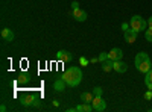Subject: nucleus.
<instances>
[{
  "label": "nucleus",
  "instance_id": "7ed1b4c3",
  "mask_svg": "<svg viewBox=\"0 0 152 112\" xmlns=\"http://www.w3.org/2000/svg\"><path fill=\"white\" fill-rule=\"evenodd\" d=\"M129 26L135 32H143L148 29V20H145L142 15H134V17H131Z\"/></svg>",
  "mask_w": 152,
  "mask_h": 112
},
{
  "label": "nucleus",
  "instance_id": "2eb2a0df",
  "mask_svg": "<svg viewBox=\"0 0 152 112\" xmlns=\"http://www.w3.org/2000/svg\"><path fill=\"white\" fill-rule=\"evenodd\" d=\"M145 85L148 86V90H152V68L145 74Z\"/></svg>",
  "mask_w": 152,
  "mask_h": 112
},
{
  "label": "nucleus",
  "instance_id": "dca6fc26",
  "mask_svg": "<svg viewBox=\"0 0 152 112\" xmlns=\"http://www.w3.org/2000/svg\"><path fill=\"white\" fill-rule=\"evenodd\" d=\"M102 70H104L105 73H110V71L113 70V61H111V59H107V61L102 62Z\"/></svg>",
  "mask_w": 152,
  "mask_h": 112
},
{
  "label": "nucleus",
  "instance_id": "ddd939ff",
  "mask_svg": "<svg viewBox=\"0 0 152 112\" xmlns=\"http://www.w3.org/2000/svg\"><path fill=\"white\" fill-rule=\"evenodd\" d=\"M94 109H93V105L91 103H81V105H78L76 106V112H93Z\"/></svg>",
  "mask_w": 152,
  "mask_h": 112
},
{
  "label": "nucleus",
  "instance_id": "9b49d317",
  "mask_svg": "<svg viewBox=\"0 0 152 112\" xmlns=\"http://www.w3.org/2000/svg\"><path fill=\"white\" fill-rule=\"evenodd\" d=\"M67 86H69V85L66 83V80L62 79V77H59V79H56V80L53 82V90L58 91V92H64Z\"/></svg>",
  "mask_w": 152,
  "mask_h": 112
},
{
  "label": "nucleus",
  "instance_id": "393cba45",
  "mask_svg": "<svg viewBox=\"0 0 152 112\" xmlns=\"http://www.w3.org/2000/svg\"><path fill=\"white\" fill-rule=\"evenodd\" d=\"M96 62H99V58H91L90 59V64H96Z\"/></svg>",
  "mask_w": 152,
  "mask_h": 112
},
{
  "label": "nucleus",
  "instance_id": "a878e982",
  "mask_svg": "<svg viewBox=\"0 0 152 112\" xmlns=\"http://www.w3.org/2000/svg\"><path fill=\"white\" fill-rule=\"evenodd\" d=\"M148 27H152V15L148 18Z\"/></svg>",
  "mask_w": 152,
  "mask_h": 112
},
{
  "label": "nucleus",
  "instance_id": "39448f33",
  "mask_svg": "<svg viewBox=\"0 0 152 112\" xmlns=\"http://www.w3.org/2000/svg\"><path fill=\"white\" fill-rule=\"evenodd\" d=\"M70 15H72L76 21H81V23L87 20V12H85V11H82L81 8L75 9V11H70Z\"/></svg>",
  "mask_w": 152,
  "mask_h": 112
},
{
  "label": "nucleus",
  "instance_id": "bb28decb",
  "mask_svg": "<svg viewBox=\"0 0 152 112\" xmlns=\"http://www.w3.org/2000/svg\"><path fill=\"white\" fill-rule=\"evenodd\" d=\"M67 112H76V108H67Z\"/></svg>",
  "mask_w": 152,
  "mask_h": 112
},
{
  "label": "nucleus",
  "instance_id": "423d86ee",
  "mask_svg": "<svg viewBox=\"0 0 152 112\" xmlns=\"http://www.w3.org/2000/svg\"><path fill=\"white\" fill-rule=\"evenodd\" d=\"M113 70L117 71V73H126L128 71V65H126V62H123L122 59L113 61Z\"/></svg>",
  "mask_w": 152,
  "mask_h": 112
},
{
  "label": "nucleus",
  "instance_id": "4be33fe9",
  "mask_svg": "<svg viewBox=\"0 0 152 112\" xmlns=\"http://www.w3.org/2000/svg\"><path fill=\"white\" fill-rule=\"evenodd\" d=\"M128 29H131V26H129V23H122V30L123 32H126Z\"/></svg>",
  "mask_w": 152,
  "mask_h": 112
},
{
  "label": "nucleus",
  "instance_id": "4468645a",
  "mask_svg": "<svg viewBox=\"0 0 152 112\" xmlns=\"http://www.w3.org/2000/svg\"><path fill=\"white\" fill-rule=\"evenodd\" d=\"M93 98H94V94H93V92L85 91V92L81 94V102H84V103H91Z\"/></svg>",
  "mask_w": 152,
  "mask_h": 112
},
{
  "label": "nucleus",
  "instance_id": "f257e3e1",
  "mask_svg": "<svg viewBox=\"0 0 152 112\" xmlns=\"http://www.w3.org/2000/svg\"><path fill=\"white\" fill-rule=\"evenodd\" d=\"M61 77L66 80V83L70 86V88H75V86H78L82 82L84 76H82V70L79 67H70L62 73Z\"/></svg>",
  "mask_w": 152,
  "mask_h": 112
},
{
  "label": "nucleus",
  "instance_id": "1a4fd4ad",
  "mask_svg": "<svg viewBox=\"0 0 152 112\" xmlns=\"http://www.w3.org/2000/svg\"><path fill=\"white\" fill-rule=\"evenodd\" d=\"M122 56H123L122 48H117V47L111 48L108 52V59H111V61H119V59H122Z\"/></svg>",
  "mask_w": 152,
  "mask_h": 112
},
{
  "label": "nucleus",
  "instance_id": "412c9836",
  "mask_svg": "<svg viewBox=\"0 0 152 112\" xmlns=\"http://www.w3.org/2000/svg\"><path fill=\"white\" fill-rule=\"evenodd\" d=\"M151 98H152V90H148L145 92V100H151Z\"/></svg>",
  "mask_w": 152,
  "mask_h": 112
},
{
  "label": "nucleus",
  "instance_id": "f03ea898",
  "mask_svg": "<svg viewBox=\"0 0 152 112\" xmlns=\"http://www.w3.org/2000/svg\"><path fill=\"white\" fill-rule=\"evenodd\" d=\"M134 65H135V68L140 71V73L146 74V73L152 68V62H151V59H149V55L145 53V52L137 53V55H135V59H134Z\"/></svg>",
  "mask_w": 152,
  "mask_h": 112
},
{
  "label": "nucleus",
  "instance_id": "5701e85b",
  "mask_svg": "<svg viewBox=\"0 0 152 112\" xmlns=\"http://www.w3.org/2000/svg\"><path fill=\"white\" fill-rule=\"evenodd\" d=\"M79 8V2H76V0H75V2H72V9L70 11H75V9H78Z\"/></svg>",
  "mask_w": 152,
  "mask_h": 112
},
{
  "label": "nucleus",
  "instance_id": "aec40b11",
  "mask_svg": "<svg viewBox=\"0 0 152 112\" xmlns=\"http://www.w3.org/2000/svg\"><path fill=\"white\" fill-rule=\"evenodd\" d=\"M97 58H99V62H100V64H102L104 61H107V59H108V53H107V52H104V53H100V55H99Z\"/></svg>",
  "mask_w": 152,
  "mask_h": 112
},
{
  "label": "nucleus",
  "instance_id": "6ab92c4d",
  "mask_svg": "<svg viewBox=\"0 0 152 112\" xmlns=\"http://www.w3.org/2000/svg\"><path fill=\"white\" fill-rule=\"evenodd\" d=\"M93 94H94L96 97H102V94H104V90L100 88V86H94V88H93Z\"/></svg>",
  "mask_w": 152,
  "mask_h": 112
},
{
  "label": "nucleus",
  "instance_id": "20e7f679",
  "mask_svg": "<svg viewBox=\"0 0 152 112\" xmlns=\"http://www.w3.org/2000/svg\"><path fill=\"white\" fill-rule=\"evenodd\" d=\"M91 105H93V109H94L96 112H104V111L107 109V102L104 100L102 97H96V95H94Z\"/></svg>",
  "mask_w": 152,
  "mask_h": 112
},
{
  "label": "nucleus",
  "instance_id": "f8f14e48",
  "mask_svg": "<svg viewBox=\"0 0 152 112\" xmlns=\"http://www.w3.org/2000/svg\"><path fill=\"white\" fill-rule=\"evenodd\" d=\"M21 105H23V106H31V105L40 106V100H38V98H37L35 95H29V97L21 98Z\"/></svg>",
  "mask_w": 152,
  "mask_h": 112
},
{
  "label": "nucleus",
  "instance_id": "9d476101",
  "mask_svg": "<svg viewBox=\"0 0 152 112\" xmlns=\"http://www.w3.org/2000/svg\"><path fill=\"white\" fill-rule=\"evenodd\" d=\"M14 38H15V35H14V32H12L9 27H3L2 29V40L3 41L12 43V41H14Z\"/></svg>",
  "mask_w": 152,
  "mask_h": 112
},
{
  "label": "nucleus",
  "instance_id": "c85d7f7f",
  "mask_svg": "<svg viewBox=\"0 0 152 112\" xmlns=\"http://www.w3.org/2000/svg\"><path fill=\"white\" fill-rule=\"evenodd\" d=\"M53 106H59V102L58 100H53Z\"/></svg>",
  "mask_w": 152,
  "mask_h": 112
},
{
  "label": "nucleus",
  "instance_id": "0eeeda50",
  "mask_svg": "<svg viewBox=\"0 0 152 112\" xmlns=\"http://www.w3.org/2000/svg\"><path fill=\"white\" fill-rule=\"evenodd\" d=\"M137 33L138 32H135L132 29H128L126 32H123V38H125V41L128 43V44H132V43L137 41Z\"/></svg>",
  "mask_w": 152,
  "mask_h": 112
},
{
  "label": "nucleus",
  "instance_id": "cd10ccee",
  "mask_svg": "<svg viewBox=\"0 0 152 112\" xmlns=\"http://www.w3.org/2000/svg\"><path fill=\"white\" fill-rule=\"evenodd\" d=\"M0 111L5 112V111H6V106H5V105H2V106H0Z\"/></svg>",
  "mask_w": 152,
  "mask_h": 112
},
{
  "label": "nucleus",
  "instance_id": "f3484780",
  "mask_svg": "<svg viewBox=\"0 0 152 112\" xmlns=\"http://www.w3.org/2000/svg\"><path fill=\"white\" fill-rule=\"evenodd\" d=\"M17 80H18V83H28V82H29V76H28L26 73H21Z\"/></svg>",
  "mask_w": 152,
  "mask_h": 112
},
{
  "label": "nucleus",
  "instance_id": "b1692460",
  "mask_svg": "<svg viewBox=\"0 0 152 112\" xmlns=\"http://www.w3.org/2000/svg\"><path fill=\"white\" fill-rule=\"evenodd\" d=\"M79 62H81V65H82V67H85V65H87L90 61H88V59H85V58H81V59H79Z\"/></svg>",
  "mask_w": 152,
  "mask_h": 112
},
{
  "label": "nucleus",
  "instance_id": "a211bd4d",
  "mask_svg": "<svg viewBox=\"0 0 152 112\" xmlns=\"http://www.w3.org/2000/svg\"><path fill=\"white\" fill-rule=\"evenodd\" d=\"M145 38H146L148 43H152V27H148L145 30Z\"/></svg>",
  "mask_w": 152,
  "mask_h": 112
},
{
  "label": "nucleus",
  "instance_id": "6e6552de",
  "mask_svg": "<svg viewBox=\"0 0 152 112\" xmlns=\"http://www.w3.org/2000/svg\"><path fill=\"white\" fill-rule=\"evenodd\" d=\"M56 59H58L59 62H70V61L73 59V55H72L70 52H67V50H59V52L56 53Z\"/></svg>",
  "mask_w": 152,
  "mask_h": 112
}]
</instances>
